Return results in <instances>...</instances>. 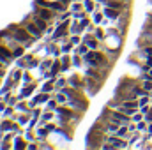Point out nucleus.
I'll return each mask as SVG.
<instances>
[{"instance_id":"9d476101","label":"nucleus","mask_w":152,"mask_h":150,"mask_svg":"<svg viewBox=\"0 0 152 150\" xmlns=\"http://www.w3.org/2000/svg\"><path fill=\"white\" fill-rule=\"evenodd\" d=\"M140 81H142V79H134V78H129V76H122V78H120V81H118V85L133 90L136 85H140Z\"/></svg>"},{"instance_id":"c85d7f7f","label":"nucleus","mask_w":152,"mask_h":150,"mask_svg":"<svg viewBox=\"0 0 152 150\" xmlns=\"http://www.w3.org/2000/svg\"><path fill=\"white\" fill-rule=\"evenodd\" d=\"M51 71H53L55 74H60V73H62V62H60V60H55L53 66H51Z\"/></svg>"},{"instance_id":"39448f33","label":"nucleus","mask_w":152,"mask_h":150,"mask_svg":"<svg viewBox=\"0 0 152 150\" xmlns=\"http://www.w3.org/2000/svg\"><path fill=\"white\" fill-rule=\"evenodd\" d=\"M101 87H103V81H99V79H96V78H92V76H85V90H87L92 97L101 90Z\"/></svg>"},{"instance_id":"6ab92c4d","label":"nucleus","mask_w":152,"mask_h":150,"mask_svg":"<svg viewBox=\"0 0 152 150\" xmlns=\"http://www.w3.org/2000/svg\"><path fill=\"white\" fill-rule=\"evenodd\" d=\"M73 66L75 67H81V66H85V62H83V57L80 55V53H73Z\"/></svg>"},{"instance_id":"7c9ffc66","label":"nucleus","mask_w":152,"mask_h":150,"mask_svg":"<svg viewBox=\"0 0 152 150\" xmlns=\"http://www.w3.org/2000/svg\"><path fill=\"white\" fill-rule=\"evenodd\" d=\"M80 21H81V25H83V27L87 28V27H88V25L92 23V18H88V14H87V16H85L83 20H80Z\"/></svg>"},{"instance_id":"6e6552de","label":"nucleus","mask_w":152,"mask_h":150,"mask_svg":"<svg viewBox=\"0 0 152 150\" xmlns=\"http://www.w3.org/2000/svg\"><path fill=\"white\" fill-rule=\"evenodd\" d=\"M67 85L75 87V88H81L85 90V76H80V74H73L67 78Z\"/></svg>"},{"instance_id":"f8f14e48","label":"nucleus","mask_w":152,"mask_h":150,"mask_svg":"<svg viewBox=\"0 0 152 150\" xmlns=\"http://www.w3.org/2000/svg\"><path fill=\"white\" fill-rule=\"evenodd\" d=\"M28 140L27 138H23L21 134H16L14 136V143H12V149H27L28 147V143H27Z\"/></svg>"},{"instance_id":"f3484780","label":"nucleus","mask_w":152,"mask_h":150,"mask_svg":"<svg viewBox=\"0 0 152 150\" xmlns=\"http://www.w3.org/2000/svg\"><path fill=\"white\" fill-rule=\"evenodd\" d=\"M55 87H57V92H60L64 87H67V78H64V76H57V79H55Z\"/></svg>"},{"instance_id":"a878e982","label":"nucleus","mask_w":152,"mask_h":150,"mask_svg":"<svg viewBox=\"0 0 152 150\" xmlns=\"http://www.w3.org/2000/svg\"><path fill=\"white\" fill-rule=\"evenodd\" d=\"M73 48H76V46L71 42V41H67V42L60 44V50H62V53H69V51H73Z\"/></svg>"},{"instance_id":"c9c22d12","label":"nucleus","mask_w":152,"mask_h":150,"mask_svg":"<svg viewBox=\"0 0 152 150\" xmlns=\"http://www.w3.org/2000/svg\"><path fill=\"white\" fill-rule=\"evenodd\" d=\"M78 2H83V0H78Z\"/></svg>"},{"instance_id":"2eb2a0df","label":"nucleus","mask_w":152,"mask_h":150,"mask_svg":"<svg viewBox=\"0 0 152 150\" xmlns=\"http://www.w3.org/2000/svg\"><path fill=\"white\" fill-rule=\"evenodd\" d=\"M103 20H104V12H103V9H96V11L92 12V21H94L96 25H101Z\"/></svg>"},{"instance_id":"5701e85b","label":"nucleus","mask_w":152,"mask_h":150,"mask_svg":"<svg viewBox=\"0 0 152 150\" xmlns=\"http://www.w3.org/2000/svg\"><path fill=\"white\" fill-rule=\"evenodd\" d=\"M122 103H124L122 99H118V97H113V99H110V101H108V106H110V108H113V110H118V108L122 106Z\"/></svg>"},{"instance_id":"f704fd0d","label":"nucleus","mask_w":152,"mask_h":150,"mask_svg":"<svg viewBox=\"0 0 152 150\" xmlns=\"http://www.w3.org/2000/svg\"><path fill=\"white\" fill-rule=\"evenodd\" d=\"M96 2H97V4H103V5H104V2H106V0H96Z\"/></svg>"},{"instance_id":"2f4dec72","label":"nucleus","mask_w":152,"mask_h":150,"mask_svg":"<svg viewBox=\"0 0 152 150\" xmlns=\"http://www.w3.org/2000/svg\"><path fill=\"white\" fill-rule=\"evenodd\" d=\"M145 120H147V122H152V106H151V110L145 113Z\"/></svg>"},{"instance_id":"dca6fc26","label":"nucleus","mask_w":152,"mask_h":150,"mask_svg":"<svg viewBox=\"0 0 152 150\" xmlns=\"http://www.w3.org/2000/svg\"><path fill=\"white\" fill-rule=\"evenodd\" d=\"M53 58H44V60H41V64H39V71H42V73H46L48 69H51V66H53Z\"/></svg>"},{"instance_id":"c756f323","label":"nucleus","mask_w":152,"mask_h":150,"mask_svg":"<svg viewBox=\"0 0 152 150\" xmlns=\"http://www.w3.org/2000/svg\"><path fill=\"white\" fill-rule=\"evenodd\" d=\"M131 118H133V122H136V124H138L140 120H143V118H145V115H143V113H142V111H140V110H138V111L134 113V115H133Z\"/></svg>"},{"instance_id":"a211bd4d","label":"nucleus","mask_w":152,"mask_h":150,"mask_svg":"<svg viewBox=\"0 0 152 150\" xmlns=\"http://www.w3.org/2000/svg\"><path fill=\"white\" fill-rule=\"evenodd\" d=\"M115 134H117V136H120V138H129V134H131L129 125H120V127H118V131H117Z\"/></svg>"},{"instance_id":"4468645a","label":"nucleus","mask_w":152,"mask_h":150,"mask_svg":"<svg viewBox=\"0 0 152 150\" xmlns=\"http://www.w3.org/2000/svg\"><path fill=\"white\" fill-rule=\"evenodd\" d=\"M41 90H42V92H50V94L57 92V87H55V79H46V81L41 85Z\"/></svg>"},{"instance_id":"393cba45","label":"nucleus","mask_w":152,"mask_h":150,"mask_svg":"<svg viewBox=\"0 0 152 150\" xmlns=\"http://www.w3.org/2000/svg\"><path fill=\"white\" fill-rule=\"evenodd\" d=\"M73 12H78V11H85V5H83V2H78V0H75L73 4H71V7H69Z\"/></svg>"},{"instance_id":"20e7f679","label":"nucleus","mask_w":152,"mask_h":150,"mask_svg":"<svg viewBox=\"0 0 152 150\" xmlns=\"http://www.w3.org/2000/svg\"><path fill=\"white\" fill-rule=\"evenodd\" d=\"M124 39L126 37H120L117 34H108L103 42H104V48L113 50V51H120L122 50V44H124Z\"/></svg>"},{"instance_id":"4be33fe9","label":"nucleus","mask_w":152,"mask_h":150,"mask_svg":"<svg viewBox=\"0 0 152 150\" xmlns=\"http://www.w3.org/2000/svg\"><path fill=\"white\" fill-rule=\"evenodd\" d=\"M11 76H12V79L18 83V81H21L23 79V69H20V67H16L12 73H11Z\"/></svg>"},{"instance_id":"b1692460","label":"nucleus","mask_w":152,"mask_h":150,"mask_svg":"<svg viewBox=\"0 0 152 150\" xmlns=\"http://www.w3.org/2000/svg\"><path fill=\"white\" fill-rule=\"evenodd\" d=\"M57 106H58L57 99H55V97H51V99L44 104V110H51V111H55V110H57Z\"/></svg>"},{"instance_id":"1a4fd4ad","label":"nucleus","mask_w":152,"mask_h":150,"mask_svg":"<svg viewBox=\"0 0 152 150\" xmlns=\"http://www.w3.org/2000/svg\"><path fill=\"white\" fill-rule=\"evenodd\" d=\"M103 12H104V18H108V20L115 21V20H118V18L122 16L124 11H118V9H115V7H108V5H104Z\"/></svg>"},{"instance_id":"f257e3e1","label":"nucleus","mask_w":152,"mask_h":150,"mask_svg":"<svg viewBox=\"0 0 152 150\" xmlns=\"http://www.w3.org/2000/svg\"><path fill=\"white\" fill-rule=\"evenodd\" d=\"M7 30H9V32H11L16 39H18L25 48H30V46L34 44V41H37L34 36H30V34H28V30H27L21 23H11V25L7 27Z\"/></svg>"},{"instance_id":"473e14b6","label":"nucleus","mask_w":152,"mask_h":150,"mask_svg":"<svg viewBox=\"0 0 152 150\" xmlns=\"http://www.w3.org/2000/svg\"><path fill=\"white\" fill-rule=\"evenodd\" d=\"M140 50H143L149 57H152V46H145V48H140Z\"/></svg>"},{"instance_id":"9b49d317","label":"nucleus","mask_w":152,"mask_h":150,"mask_svg":"<svg viewBox=\"0 0 152 150\" xmlns=\"http://www.w3.org/2000/svg\"><path fill=\"white\" fill-rule=\"evenodd\" d=\"M60 62H62V73L69 71V69H71V66H73V55H69V53H62Z\"/></svg>"},{"instance_id":"ddd939ff","label":"nucleus","mask_w":152,"mask_h":150,"mask_svg":"<svg viewBox=\"0 0 152 150\" xmlns=\"http://www.w3.org/2000/svg\"><path fill=\"white\" fill-rule=\"evenodd\" d=\"M32 20H34V21L37 23V27H39V28H41V30H42V32L46 34V30H48V25H50V23H48V21H46L44 18H41L39 14H36V12L32 14Z\"/></svg>"},{"instance_id":"f03ea898","label":"nucleus","mask_w":152,"mask_h":150,"mask_svg":"<svg viewBox=\"0 0 152 150\" xmlns=\"http://www.w3.org/2000/svg\"><path fill=\"white\" fill-rule=\"evenodd\" d=\"M106 140H108V133L92 127L87 134V149H103Z\"/></svg>"},{"instance_id":"72a5a7b5","label":"nucleus","mask_w":152,"mask_h":150,"mask_svg":"<svg viewBox=\"0 0 152 150\" xmlns=\"http://www.w3.org/2000/svg\"><path fill=\"white\" fill-rule=\"evenodd\" d=\"M27 149H30V150H36V149H39V145L37 143H28V147Z\"/></svg>"},{"instance_id":"bb28decb","label":"nucleus","mask_w":152,"mask_h":150,"mask_svg":"<svg viewBox=\"0 0 152 150\" xmlns=\"http://www.w3.org/2000/svg\"><path fill=\"white\" fill-rule=\"evenodd\" d=\"M88 50H90V48H88V46H87L85 42H81V44H78V46L75 48V51H76V53H80V55H85V53H87Z\"/></svg>"},{"instance_id":"412c9836","label":"nucleus","mask_w":152,"mask_h":150,"mask_svg":"<svg viewBox=\"0 0 152 150\" xmlns=\"http://www.w3.org/2000/svg\"><path fill=\"white\" fill-rule=\"evenodd\" d=\"M25 50H27V48H25L23 44H20V46H16V48L12 50V55H14V58H21V57L25 55Z\"/></svg>"},{"instance_id":"7ed1b4c3","label":"nucleus","mask_w":152,"mask_h":150,"mask_svg":"<svg viewBox=\"0 0 152 150\" xmlns=\"http://www.w3.org/2000/svg\"><path fill=\"white\" fill-rule=\"evenodd\" d=\"M20 23H21V25H23V27L28 30V34H30V36H34V37L37 39V41H41V37L44 36V32H42V30H41V28L37 27V23L32 20V14H30V16H27L25 20H21Z\"/></svg>"},{"instance_id":"0eeeda50","label":"nucleus","mask_w":152,"mask_h":150,"mask_svg":"<svg viewBox=\"0 0 152 150\" xmlns=\"http://www.w3.org/2000/svg\"><path fill=\"white\" fill-rule=\"evenodd\" d=\"M16 58H14V55H12V50L11 48H7L5 44H0V62L4 64V66H9V64H12Z\"/></svg>"},{"instance_id":"423d86ee","label":"nucleus","mask_w":152,"mask_h":150,"mask_svg":"<svg viewBox=\"0 0 152 150\" xmlns=\"http://www.w3.org/2000/svg\"><path fill=\"white\" fill-rule=\"evenodd\" d=\"M67 106H71L73 110L76 111H87V108H88V101H87V97H75V99H67Z\"/></svg>"},{"instance_id":"aec40b11","label":"nucleus","mask_w":152,"mask_h":150,"mask_svg":"<svg viewBox=\"0 0 152 150\" xmlns=\"http://www.w3.org/2000/svg\"><path fill=\"white\" fill-rule=\"evenodd\" d=\"M94 34H96V37L99 39V41H104V37L108 36V34H106V30L103 28V25H97V27H96V32H94Z\"/></svg>"},{"instance_id":"cd10ccee","label":"nucleus","mask_w":152,"mask_h":150,"mask_svg":"<svg viewBox=\"0 0 152 150\" xmlns=\"http://www.w3.org/2000/svg\"><path fill=\"white\" fill-rule=\"evenodd\" d=\"M32 81H34V78L30 74V69H25V71H23V83L28 85V83H32Z\"/></svg>"}]
</instances>
